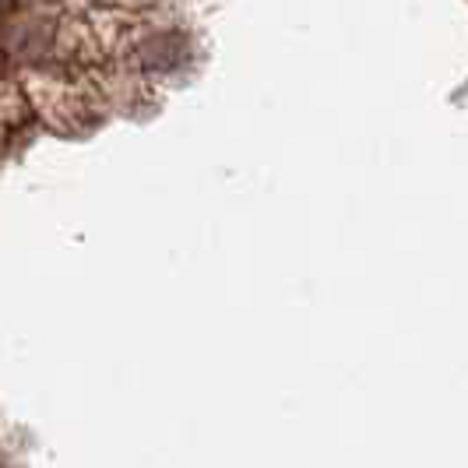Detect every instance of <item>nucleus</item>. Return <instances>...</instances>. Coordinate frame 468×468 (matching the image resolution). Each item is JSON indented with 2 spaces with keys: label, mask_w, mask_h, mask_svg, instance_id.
I'll return each mask as SVG.
<instances>
[{
  "label": "nucleus",
  "mask_w": 468,
  "mask_h": 468,
  "mask_svg": "<svg viewBox=\"0 0 468 468\" xmlns=\"http://www.w3.org/2000/svg\"><path fill=\"white\" fill-rule=\"evenodd\" d=\"M127 53L138 74H163L187 60V39L173 28H148L127 39Z\"/></svg>",
  "instance_id": "1"
}]
</instances>
